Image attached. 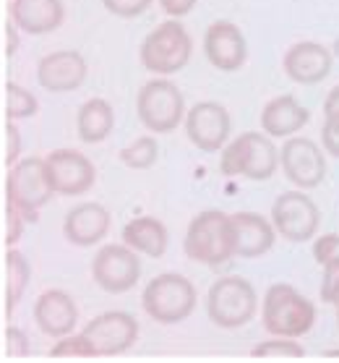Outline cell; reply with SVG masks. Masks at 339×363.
<instances>
[{
  "label": "cell",
  "mask_w": 339,
  "mask_h": 363,
  "mask_svg": "<svg viewBox=\"0 0 339 363\" xmlns=\"http://www.w3.org/2000/svg\"><path fill=\"white\" fill-rule=\"evenodd\" d=\"M29 277H32V267L26 262V256L16 248H8L6 254V314L8 316L16 311L18 301L24 298Z\"/></svg>",
  "instance_id": "cell-25"
},
{
  "label": "cell",
  "mask_w": 339,
  "mask_h": 363,
  "mask_svg": "<svg viewBox=\"0 0 339 363\" xmlns=\"http://www.w3.org/2000/svg\"><path fill=\"white\" fill-rule=\"evenodd\" d=\"M251 355H256V358H303L306 347L295 337H277L256 345L251 350Z\"/></svg>",
  "instance_id": "cell-28"
},
{
  "label": "cell",
  "mask_w": 339,
  "mask_h": 363,
  "mask_svg": "<svg viewBox=\"0 0 339 363\" xmlns=\"http://www.w3.org/2000/svg\"><path fill=\"white\" fill-rule=\"evenodd\" d=\"M331 306H339V288H337V293L331 296Z\"/></svg>",
  "instance_id": "cell-41"
},
{
  "label": "cell",
  "mask_w": 339,
  "mask_h": 363,
  "mask_svg": "<svg viewBox=\"0 0 339 363\" xmlns=\"http://www.w3.org/2000/svg\"><path fill=\"white\" fill-rule=\"evenodd\" d=\"M86 74H89V66L76 50H55L37 63V84L52 94L79 89L86 82Z\"/></svg>",
  "instance_id": "cell-16"
},
{
  "label": "cell",
  "mask_w": 339,
  "mask_h": 363,
  "mask_svg": "<svg viewBox=\"0 0 339 363\" xmlns=\"http://www.w3.org/2000/svg\"><path fill=\"white\" fill-rule=\"evenodd\" d=\"M34 322L40 327L42 335L58 340L71 335L79 322V306L74 296L66 290H45L37 301H34Z\"/></svg>",
  "instance_id": "cell-18"
},
{
  "label": "cell",
  "mask_w": 339,
  "mask_h": 363,
  "mask_svg": "<svg viewBox=\"0 0 339 363\" xmlns=\"http://www.w3.org/2000/svg\"><path fill=\"white\" fill-rule=\"evenodd\" d=\"M183 251L190 262H199L207 267H219L235 256V230L232 217L219 209H207L190 220Z\"/></svg>",
  "instance_id": "cell-3"
},
{
  "label": "cell",
  "mask_w": 339,
  "mask_h": 363,
  "mask_svg": "<svg viewBox=\"0 0 339 363\" xmlns=\"http://www.w3.org/2000/svg\"><path fill=\"white\" fill-rule=\"evenodd\" d=\"M37 108H40V102L32 91L24 89L21 84H6V116L11 121H24V118L37 116Z\"/></svg>",
  "instance_id": "cell-27"
},
{
  "label": "cell",
  "mask_w": 339,
  "mask_h": 363,
  "mask_svg": "<svg viewBox=\"0 0 339 363\" xmlns=\"http://www.w3.org/2000/svg\"><path fill=\"white\" fill-rule=\"evenodd\" d=\"M261 322L272 337H303L314 330L316 306L298 288L274 282L261 301Z\"/></svg>",
  "instance_id": "cell-1"
},
{
  "label": "cell",
  "mask_w": 339,
  "mask_h": 363,
  "mask_svg": "<svg viewBox=\"0 0 339 363\" xmlns=\"http://www.w3.org/2000/svg\"><path fill=\"white\" fill-rule=\"evenodd\" d=\"M193 55V40L188 29L180 24V18H167L157 29H151L139 48L141 66L154 76L180 74L190 63Z\"/></svg>",
  "instance_id": "cell-4"
},
{
  "label": "cell",
  "mask_w": 339,
  "mask_h": 363,
  "mask_svg": "<svg viewBox=\"0 0 339 363\" xmlns=\"http://www.w3.org/2000/svg\"><path fill=\"white\" fill-rule=\"evenodd\" d=\"M11 18L24 34L40 37V34L55 32L63 24L66 6H63V0H13Z\"/></svg>",
  "instance_id": "cell-21"
},
{
  "label": "cell",
  "mask_w": 339,
  "mask_h": 363,
  "mask_svg": "<svg viewBox=\"0 0 339 363\" xmlns=\"http://www.w3.org/2000/svg\"><path fill=\"white\" fill-rule=\"evenodd\" d=\"M196 3H199V0H159V9L165 11L170 18H183L193 11Z\"/></svg>",
  "instance_id": "cell-37"
},
{
  "label": "cell",
  "mask_w": 339,
  "mask_h": 363,
  "mask_svg": "<svg viewBox=\"0 0 339 363\" xmlns=\"http://www.w3.org/2000/svg\"><path fill=\"white\" fill-rule=\"evenodd\" d=\"M159 157V144L154 136H139L128 147L120 149V162L131 170H149Z\"/></svg>",
  "instance_id": "cell-26"
},
{
  "label": "cell",
  "mask_w": 339,
  "mask_h": 363,
  "mask_svg": "<svg viewBox=\"0 0 339 363\" xmlns=\"http://www.w3.org/2000/svg\"><path fill=\"white\" fill-rule=\"evenodd\" d=\"M272 223L285 240L306 243L318 233L321 212H318L314 199L303 194V189L285 191L282 196H277L272 206Z\"/></svg>",
  "instance_id": "cell-9"
},
{
  "label": "cell",
  "mask_w": 339,
  "mask_h": 363,
  "mask_svg": "<svg viewBox=\"0 0 339 363\" xmlns=\"http://www.w3.org/2000/svg\"><path fill=\"white\" fill-rule=\"evenodd\" d=\"M280 167V149L269 133L246 131L219 152V170L227 178L269 181Z\"/></svg>",
  "instance_id": "cell-2"
},
{
  "label": "cell",
  "mask_w": 339,
  "mask_h": 363,
  "mask_svg": "<svg viewBox=\"0 0 339 363\" xmlns=\"http://www.w3.org/2000/svg\"><path fill=\"white\" fill-rule=\"evenodd\" d=\"M52 358H94V345L89 342L86 335H66V337H58V342L50 347Z\"/></svg>",
  "instance_id": "cell-29"
},
{
  "label": "cell",
  "mask_w": 339,
  "mask_h": 363,
  "mask_svg": "<svg viewBox=\"0 0 339 363\" xmlns=\"http://www.w3.org/2000/svg\"><path fill=\"white\" fill-rule=\"evenodd\" d=\"M308 121H311V113L292 94H280V97L269 99L261 110V131L269 133L272 139L295 136L298 131H303Z\"/></svg>",
  "instance_id": "cell-22"
},
{
  "label": "cell",
  "mask_w": 339,
  "mask_h": 363,
  "mask_svg": "<svg viewBox=\"0 0 339 363\" xmlns=\"http://www.w3.org/2000/svg\"><path fill=\"white\" fill-rule=\"evenodd\" d=\"M314 259L318 267L339 264V235L337 233H323L314 243Z\"/></svg>",
  "instance_id": "cell-30"
},
{
  "label": "cell",
  "mask_w": 339,
  "mask_h": 363,
  "mask_svg": "<svg viewBox=\"0 0 339 363\" xmlns=\"http://www.w3.org/2000/svg\"><path fill=\"white\" fill-rule=\"evenodd\" d=\"M113 128H115V110H113L108 99H86L79 108L76 131H79V139L84 144H100V141H105L113 133Z\"/></svg>",
  "instance_id": "cell-24"
},
{
  "label": "cell",
  "mask_w": 339,
  "mask_h": 363,
  "mask_svg": "<svg viewBox=\"0 0 339 363\" xmlns=\"http://www.w3.org/2000/svg\"><path fill=\"white\" fill-rule=\"evenodd\" d=\"M258 311V296L256 288L251 285L246 277L238 274H227L209 288L207 293V314L212 324L219 330H240Z\"/></svg>",
  "instance_id": "cell-5"
},
{
  "label": "cell",
  "mask_w": 339,
  "mask_h": 363,
  "mask_svg": "<svg viewBox=\"0 0 339 363\" xmlns=\"http://www.w3.org/2000/svg\"><path fill=\"white\" fill-rule=\"evenodd\" d=\"M331 52H334V55L339 58V40H334V45H331Z\"/></svg>",
  "instance_id": "cell-40"
},
{
  "label": "cell",
  "mask_w": 339,
  "mask_h": 363,
  "mask_svg": "<svg viewBox=\"0 0 339 363\" xmlns=\"http://www.w3.org/2000/svg\"><path fill=\"white\" fill-rule=\"evenodd\" d=\"M24 223H29L26 215L16 204L8 201V206H6V235H3V240H6L8 248H13L18 240H21V235H24Z\"/></svg>",
  "instance_id": "cell-31"
},
{
  "label": "cell",
  "mask_w": 339,
  "mask_h": 363,
  "mask_svg": "<svg viewBox=\"0 0 339 363\" xmlns=\"http://www.w3.org/2000/svg\"><path fill=\"white\" fill-rule=\"evenodd\" d=\"M230 131L232 118L227 113V108L219 105V102L204 99V102H196L185 113V133H188L190 144L199 152H207V155L222 152L227 147Z\"/></svg>",
  "instance_id": "cell-11"
},
{
  "label": "cell",
  "mask_w": 339,
  "mask_h": 363,
  "mask_svg": "<svg viewBox=\"0 0 339 363\" xmlns=\"http://www.w3.org/2000/svg\"><path fill=\"white\" fill-rule=\"evenodd\" d=\"M18 29L13 21L11 24H6V29H3V34H6V55H16V50H18Z\"/></svg>",
  "instance_id": "cell-38"
},
{
  "label": "cell",
  "mask_w": 339,
  "mask_h": 363,
  "mask_svg": "<svg viewBox=\"0 0 339 363\" xmlns=\"http://www.w3.org/2000/svg\"><path fill=\"white\" fill-rule=\"evenodd\" d=\"M141 277V262L131 246H102L91 262V280L97 282L105 293H128L136 288Z\"/></svg>",
  "instance_id": "cell-10"
},
{
  "label": "cell",
  "mask_w": 339,
  "mask_h": 363,
  "mask_svg": "<svg viewBox=\"0 0 339 363\" xmlns=\"http://www.w3.org/2000/svg\"><path fill=\"white\" fill-rule=\"evenodd\" d=\"M331 63H334V52L323 48L321 42H295L289 45L282 68L287 74L289 82L303 84V86H316L331 74Z\"/></svg>",
  "instance_id": "cell-17"
},
{
  "label": "cell",
  "mask_w": 339,
  "mask_h": 363,
  "mask_svg": "<svg viewBox=\"0 0 339 363\" xmlns=\"http://www.w3.org/2000/svg\"><path fill=\"white\" fill-rule=\"evenodd\" d=\"M136 113L146 131L173 133L185 121V99L183 91L167 76L146 82L136 94Z\"/></svg>",
  "instance_id": "cell-7"
},
{
  "label": "cell",
  "mask_w": 339,
  "mask_h": 363,
  "mask_svg": "<svg viewBox=\"0 0 339 363\" xmlns=\"http://www.w3.org/2000/svg\"><path fill=\"white\" fill-rule=\"evenodd\" d=\"M321 144H323V152H326V155L339 160V113L337 116H326V121H323Z\"/></svg>",
  "instance_id": "cell-34"
},
{
  "label": "cell",
  "mask_w": 339,
  "mask_h": 363,
  "mask_svg": "<svg viewBox=\"0 0 339 363\" xmlns=\"http://www.w3.org/2000/svg\"><path fill=\"white\" fill-rule=\"evenodd\" d=\"M55 194L47 178L45 157H26L18 160L11 167L8 181H6V199L11 204H16L26 215V220L37 223V212L50 201Z\"/></svg>",
  "instance_id": "cell-8"
},
{
  "label": "cell",
  "mask_w": 339,
  "mask_h": 363,
  "mask_svg": "<svg viewBox=\"0 0 339 363\" xmlns=\"http://www.w3.org/2000/svg\"><path fill=\"white\" fill-rule=\"evenodd\" d=\"M337 324H339V306H337Z\"/></svg>",
  "instance_id": "cell-43"
},
{
  "label": "cell",
  "mask_w": 339,
  "mask_h": 363,
  "mask_svg": "<svg viewBox=\"0 0 339 363\" xmlns=\"http://www.w3.org/2000/svg\"><path fill=\"white\" fill-rule=\"evenodd\" d=\"M123 243L141 256L162 259L167 246H170V233H167L165 223L157 217H136L131 223H125Z\"/></svg>",
  "instance_id": "cell-23"
},
{
  "label": "cell",
  "mask_w": 339,
  "mask_h": 363,
  "mask_svg": "<svg viewBox=\"0 0 339 363\" xmlns=\"http://www.w3.org/2000/svg\"><path fill=\"white\" fill-rule=\"evenodd\" d=\"M81 332L94 345V353L110 358V355L131 350L133 342L139 340V322L125 311H105V314L94 316Z\"/></svg>",
  "instance_id": "cell-14"
},
{
  "label": "cell",
  "mask_w": 339,
  "mask_h": 363,
  "mask_svg": "<svg viewBox=\"0 0 339 363\" xmlns=\"http://www.w3.org/2000/svg\"><path fill=\"white\" fill-rule=\"evenodd\" d=\"M47 178L58 196H81L97 181V167L76 149H55L45 157Z\"/></svg>",
  "instance_id": "cell-13"
},
{
  "label": "cell",
  "mask_w": 339,
  "mask_h": 363,
  "mask_svg": "<svg viewBox=\"0 0 339 363\" xmlns=\"http://www.w3.org/2000/svg\"><path fill=\"white\" fill-rule=\"evenodd\" d=\"M282 170L287 175V181L292 186H298L303 191H311L316 186H321L326 178V157L323 149L316 141L306 139V136H289L282 144L280 152Z\"/></svg>",
  "instance_id": "cell-12"
},
{
  "label": "cell",
  "mask_w": 339,
  "mask_h": 363,
  "mask_svg": "<svg viewBox=\"0 0 339 363\" xmlns=\"http://www.w3.org/2000/svg\"><path fill=\"white\" fill-rule=\"evenodd\" d=\"M196 288L188 277L178 272L157 274L141 293L144 311L157 324H180L196 308Z\"/></svg>",
  "instance_id": "cell-6"
},
{
  "label": "cell",
  "mask_w": 339,
  "mask_h": 363,
  "mask_svg": "<svg viewBox=\"0 0 339 363\" xmlns=\"http://www.w3.org/2000/svg\"><path fill=\"white\" fill-rule=\"evenodd\" d=\"M339 113V84L323 99V116H337Z\"/></svg>",
  "instance_id": "cell-39"
},
{
  "label": "cell",
  "mask_w": 339,
  "mask_h": 363,
  "mask_svg": "<svg viewBox=\"0 0 339 363\" xmlns=\"http://www.w3.org/2000/svg\"><path fill=\"white\" fill-rule=\"evenodd\" d=\"M339 288V264L323 267V280H321V298L326 303H331V296Z\"/></svg>",
  "instance_id": "cell-36"
},
{
  "label": "cell",
  "mask_w": 339,
  "mask_h": 363,
  "mask_svg": "<svg viewBox=\"0 0 339 363\" xmlns=\"http://www.w3.org/2000/svg\"><path fill=\"white\" fill-rule=\"evenodd\" d=\"M204 52L207 60L222 74H235L248 60V42L232 21H214L204 34Z\"/></svg>",
  "instance_id": "cell-15"
},
{
  "label": "cell",
  "mask_w": 339,
  "mask_h": 363,
  "mask_svg": "<svg viewBox=\"0 0 339 363\" xmlns=\"http://www.w3.org/2000/svg\"><path fill=\"white\" fill-rule=\"evenodd\" d=\"M3 141H6V155H3V162L8 167H13L18 162V155H21V131L16 128V123L8 118V123L3 128Z\"/></svg>",
  "instance_id": "cell-33"
},
{
  "label": "cell",
  "mask_w": 339,
  "mask_h": 363,
  "mask_svg": "<svg viewBox=\"0 0 339 363\" xmlns=\"http://www.w3.org/2000/svg\"><path fill=\"white\" fill-rule=\"evenodd\" d=\"M154 0H102V6L117 18H136L144 11H149Z\"/></svg>",
  "instance_id": "cell-32"
},
{
  "label": "cell",
  "mask_w": 339,
  "mask_h": 363,
  "mask_svg": "<svg viewBox=\"0 0 339 363\" xmlns=\"http://www.w3.org/2000/svg\"><path fill=\"white\" fill-rule=\"evenodd\" d=\"M63 233H66L68 243H74V246H94L110 233V212L97 201H84L66 215Z\"/></svg>",
  "instance_id": "cell-19"
},
{
  "label": "cell",
  "mask_w": 339,
  "mask_h": 363,
  "mask_svg": "<svg viewBox=\"0 0 339 363\" xmlns=\"http://www.w3.org/2000/svg\"><path fill=\"white\" fill-rule=\"evenodd\" d=\"M326 355H339V347H337V350H329Z\"/></svg>",
  "instance_id": "cell-42"
},
{
  "label": "cell",
  "mask_w": 339,
  "mask_h": 363,
  "mask_svg": "<svg viewBox=\"0 0 339 363\" xmlns=\"http://www.w3.org/2000/svg\"><path fill=\"white\" fill-rule=\"evenodd\" d=\"M232 217V230H235V256L240 259H258L272 251L277 240V228L274 223L264 220L256 212H238Z\"/></svg>",
  "instance_id": "cell-20"
},
{
  "label": "cell",
  "mask_w": 339,
  "mask_h": 363,
  "mask_svg": "<svg viewBox=\"0 0 339 363\" xmlns=\"http://www.w3.org/2000/svg\"><path fill=\"white\" fill-rule=\"evenodd\" d=\"M29 337H26L24 330H18V327H8L6 330V353L11 358H26L29 355Z\"/></svg>",
  "instance_id": "cell-35"
}]
</instances>
